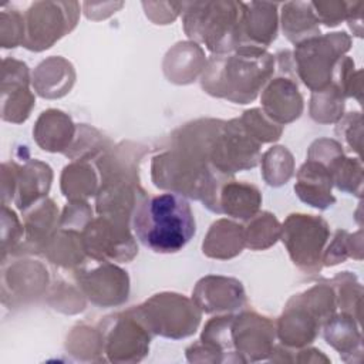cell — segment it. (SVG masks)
<instances>
[{"label": "cell", "mask_w": 364, "mask_h": 364, "mask_svg": "<svg viewBox=\"0 0 364 364\" xmlns=\"http://www.w3.org/2000/svg\"><path fill=\"white\" fill-rule=\"evenodd\" d=\"M132 226L138 240L156 253L179 252L195 235V218L179 193L144 196L136 205Z\"/></svg>", "instance_id": "obj_1"}, {"label": "cell", "mask_w": 364, "mask_h": 364, "mask_svg": "<svg viewBox=\"0 0 364 364\" xmlns=\"http://www.w3.org/2000/svg\"><path fill=\"white\" fill-rule=\"evenodd\" d=\"M273 55L260 47L240 46L230 55H213L202 77V87L212 95L246 104L273 73Z\"/></svg>", "instance_id": "obj_2"}, {"label": "cell", "mask_w": 364, "mask_h": 364, "mask_svg": "<svg viewBox=\"0 0 364 364\" xmlns=\"http://www.w3.org/2000/svg\"><path fill=\"white\" fill-rule=\"evenodd\" d=\"M185 31L219 54L240 46L243 3H188Z\"/></svg>", "instance_id": "obj_3"}, {"label": "cell", "mask_w": 364, "mask_h": 364, "mask_svg": "<svg viewBox=\"0 0 364 364\" xmlns=\"http://www.w3.org/2000/svg\"><path fill=\"white\" fill-rule=\"evenodd\" d=\"M282 232L293 262L304 270H317L328 236L327 223L313 215H290Z\"/></svg>", "instance_id": "obj_4"}, {"label": "cell", "mask_w": 364, "mask_h": 364, "mask_svg": "<svg viewBox=\"0 0 364 364\" xmlns=\"http://www.w3.org/2000/svg\"><path fill=\"white\" fill-rule=\"evenodd\" d=\"M77 21V3H34L27 13V40L30 50L48 48Z\"/></svg>", "instance_id": "obj_5"}, {"label": "cell", "mask_w": 364, "mask_h": 364, "mask_svg": "<svg viewBox=\"0 0 364 364\" xmlns=\"http://www.w3.org/2000/svg\"><path fill=\"white\" fill-rule=\"evenodd\" d=\"M82 245L85 252L95 259H131L127 253H124V249L132 255L136 253V247L127 230V226L121 223L112 225V222L102 218L90 222L85 226Z\"/></svg>", "instance_id": "obj_6"}, {"label": "cell", "mask_w": 364, "mask_h": 364, "mask_svg": "<svg viewBox=\"0 0 364 364\" xmlns=\"http://www.w3.org/2000/svg\"><path fill=\"white\" fill-rule=\"evenodd\" d=\"M299 182L294 185V191L299 198L314 206L324 209L336 202L330 195L331 175L321 164L309 161L299 171Z\"/></svg>", "instance_id": "obj_7"}, {"label": "cell", "mask_w": 364, "mask_h": 364, "mask_svg": "<svg viewBox=\"0 0 364 364\" xmlns=\"http://www.w3.org/2000/svg\"><path fill=\"white\" fill-rule=\"evenodd\" d=\"M263 102L267 111V115L280 122H290L297 118L301 112V97L299 94L297 85H294L289 78H276L266 92L263 94Z\"/></svg>", "instance_id": "obj_8"}, {"label": "cell", "mask_w": 364, "mask_h": 364, "mask_svg": "<svg viewBox=\"0 0 364 364\" xmlns=\"http://www.w3.org/2000/svg\"><path fill=\"white\" fill-rule=\"evenodd\" d=\"M219 212H225L233 218H253L260 205L259 191L246 183L232 182L223 186L218 199Z\"/></svg>", "instance_id": "obj_9"}, {"label": "cell", "mask_w": 364, "mask_h": 364, "mask_svg": "<svg viewBox=\"0 0 364 364\" xmlns=\"http://www.w3.org/2000/svg\"><path fill=\"white\" fill-rule=\"evenodd\" d=\"M317 17L311 3H286L283 6V31L293 43L313 38L318 34Z\"/></svg>", "instance_id": "obj_10"}, {"label": "cell", "mask_w": 364, "mask_h": 364, "mask_svg": "<svg viewBox=\"0 0 364 364\" xmlns=\"http://www.w3.org/2000/svg\"><path fill=\"white\" fill-rule=\"evenodd\" d=\"M262 228L259 225L257 218L252 220V223L245 230V242L252 249H264L276 242L280 235V226L276 218L270 213H263Z\"/></svg>", "instance_id": "obj_11"}]
</instances>
